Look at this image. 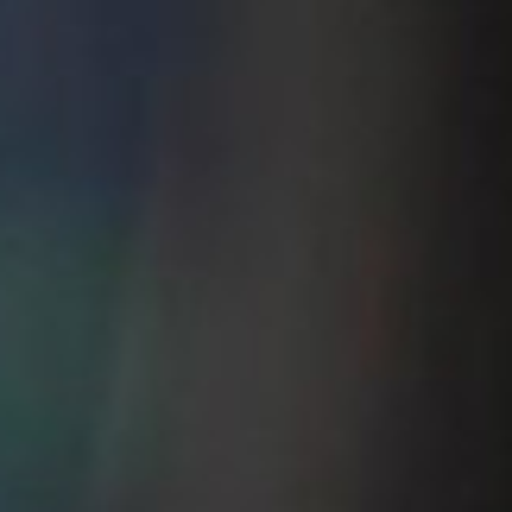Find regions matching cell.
Wrapping results in <instances>:
<instances>
[]
</instances>
